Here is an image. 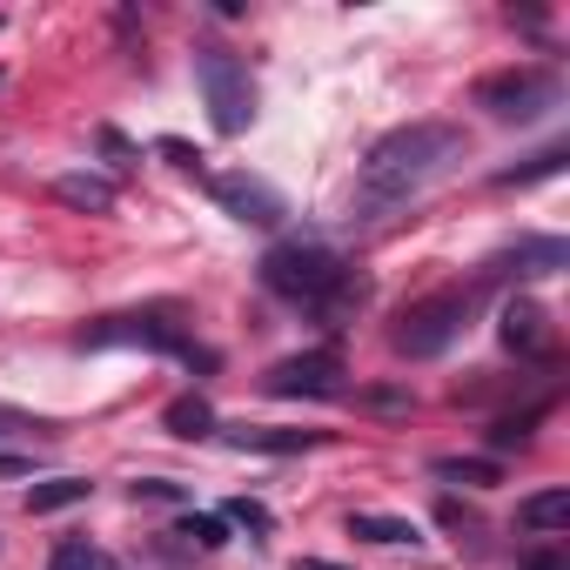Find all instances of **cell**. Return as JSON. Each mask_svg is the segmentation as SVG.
Instances as JSON below:
<instances>
[{
  "instance_id": "obj_22",
  "label": "cell",
  "mask_w": 570,
  "mask_h": 570,
  "mask_svg": "<svg viewBox=\"0 0 570 570\" xmlns=\"http://www.w3.org/2000/svg\"><path fill=\"white\" fill-rule=\"evenodd\" d=\"M530 423H537V416H503V423L490 430V443H497V450H517V443H530Z\"/></svg>"
},
{
  "instance_id": "obj_4",
  "label": "cell",
  "mask_w": 570,
  "mask_h": 570,
  "mask_svg": "<svg viewBox=\"0 0 570 570\" xmlns=\"http://www.w3.org/2000/svg\"><path fill=\"white\" fill-rule=\"evenodd\" d=\"M81 350H155V356H175V363H195V370H215L208 350H195L168 316H101L81 330Z\"/></svg>"
},
{
  "instance_id": "obj_19",
  "label": "cell",
  "mask_w": 570,
  "mask_h": 570,
  "mask_svg": "<svg viewBox=\"0 0 570 570\" xmlns=\"http://www.w3.org/2000/svg\"><path fill=\"white\" fill-rule=\"evenodd\" d=\"M175 537H188V543H202V550H222V543H228V523H222V517H195V510H188V517L175 523Z\"/></svg>"
},
{
  "instance_id": "obj_7",
  "label": "cell",
  "mask_w": 570,
  "mask_h": 570,
  "mask_svg": "<svg viewBox=\"0 0 570 570\" xmlns=\"http://www.w3.org/2000/svg\"><path fill=\"white\" fill-rule=\"evenodd\" d=\"M268 396H343V356L336 350H303V356H282L268 376H262Z\"/></svg>"
},
{
  "instance_id": "obj_25",
  "label": "cell",
  "mask_w": 570,
  "mask_h": 570,
  "mask_svg": "<svg viewBox=\"0 0 570 570\" xmlns=\"http://www.w3.org/2000/svg\"><path fill=\"white\" fill-rule=\"evenodd\" d=\"M135 497H155V503H175L181 490H175V483H135Z\"/></svg>"
},
{
  "instance_id": "obj_20",
  "label": "cell",
  "mask_w": 570,
  "mask_h": 570,
  "mask_svg": "<svg viewBox=\"0 0 570 570\" xmlns=\"http://www.w3.org/2000/svg\"><path fill=\"white\" fill-rule=\"evenodd\" d=\"M557 168H563V148H543V155H530L523 168H503L497 181H503V188H517V181H543V175H557Z\"/></svg>"
},
{
  "instance_id": "obj_3",
  "label": "cell",
  "mask_w": 570,
  "mask_h": 570,
  "mask_svg": "<svg viewBox=\"0 0 570 570\" xmlns=\"http://www.w3.org/2000/svg\"><path fill=\"white\" fill-rule=\"evenodd\" d=\"M476 309H483V275H476V282H456V289H436V296H423V303H410V309L396 316V330H390V350L410 356V363H430V356H443V350L470 330Z\"/></svg>"
},
{
  "instance_id": "obj_6",
  "label": "cell",
  "mask_w": 570,
  "mask_h": 570,
  "mask_svg": "<svg viewBox=\"0 0 570 570\" xmlns=\"http://www.w3.org/2000/svg\"><path fill=\"white\" fill-rule=\"evenodd\" d=\"M563 101V81L550 68H503L476 81V108H490L497 121H543Z\"/></svg>"
},
{
  "instance_id": "obj_17",
  "label": "cell",
  "mask_w": 570,
  "mask_h": 570,
  "mask_svg": "<svg viewBox=\"0 0 570 570\" xmlns=\"http://www.w3.org/2000/svg\"><path fill=\"white\" fill-rule=\"evenodd\" d=\"M443 483H470V490H490V483H503V470L497 463H483V456H436L430 463Z\"/></svg>"
},
{
  "instance_id": "obj_14",
  "label": "cell",
  "mask_w": 570,
  "mask_h": 570,
  "mask_svg": "<svg viewBox=\"0 0 570 570\" xmlns=\"http://www.w3.org/2000/svg\"><path fill=\"white\" fill-rule=\"evenodd\" d=\"M517 523L523 530H563L570 523V490H537L517 503Z\"/></svg>"
},
{
  "instance_id": "obj_15",
  "label": "cell",
  "mask_w": 570,
  "mask_h": 570,
  "mask_svg": "<svg viewBox=\"0 0 570 570\" xmlns=\"http://www.w3.org/2000/svg\"><path fill=\"white\" fill-rule=\"evenodd\" d=\"M350 537H363V543H416L423 530H416L410 517H383V510H356V517H350Z\"/></svg>"
},
{
  "instance_id": "obj_8",
  "label": "cell",
  "mask_w": 570,
  "mask_h": 570,
  "mask_svg": "<svg viewBox=\"0 0 570 570\" xmlns=\"http://www.w3.org/2000/svg\"><path fill=\"white\" fill-rule=\"evenodd\" d=\"M208 195H215L222 215H235V222H248V228H275L282 215H289V208H282V195H275L262 175H215Z\"/></svg>"
},
{
  "instance_id": "obj_9",
  "label": "cell",
  "mask_w": 570,
  "mask_h": 570,
  "mask_svg": "<svg viewBox=\"0 0 570 570\" xmlns=\"http://www.w3.org/2000/svg\"><path fill=\"white\" fill-rule=\"evenodd\" d=\"M570 262V248L557 242V235H523L517 248H503V255H490V268H483V282L490 275H557Z\"/></svg>"
},
{
  "instance_id": "obj_18",
  "label": "cell",
  "mask_w": 570,
  "mask_h": 570,
  "mask_svg": "<svg viewBox=\"0 0 570 570\" xmlns=\"http://www.w3.org/2000/svg\"><path fill=\"white\" fill-rule=\"evenodd\" d=\"M48 570H121V563H115L101 543H88V537H68V543L55 550V563H48Z\"/></svg>"
},
{
  "instance_id": "obj_13",
  "label": "cell",
  "mask_w": 570,
  "mask_h": 570,
  "mask_svg": "<svg viewBox=\"0 0 570 570\" xmlns=\"http://www.w3.org/2000/svg\"><path fill=\"white\" fill-rule=\"evenodd\" d=\"M55 195H61L68 208H88V215H108V208H115V181H101V175H61Z\"/></svg>"
},
{
  "instance_id": "obj_2",
  "label": "cell",
  "mask_w": 570,
  "mask_h": 570,
  "mask_svg": "<svg viewBox=\"0 0 570 570\" xmlns=\"http://www.w3.org/2000/svg\"><path fill=\"white\" fill-rule=\"evenodd\" d=\"M262 289L282 296V303H303V309H316L330 323H343L370 296L363 282L336 262V248H323V242H275L262 255Z\"/></svg>"
},
{
  "instance_id": "obj_26",
  "label": "cell",
  "mask_w": 570,
  "mask_h": 570,
  "mask_svg": "<svg viewBox=\"0 0 570 570\" xmlns=\"http://www.w3.org/2000/svg\"><path fill=\"white\" fill-rule=\"evenodd\" d=\"M296 570H343V563H323V557H296Z\"/></svg>"
},
{
  "instance_id": "obj_12",
  "label": "cell",
  "mask_w": 570,
  "mask_h": 570,
  "mask_svg": "<svg viewBox=\"0 0 570 570\" xmlns=\"http://www.w3.org/2000/svg\"><path fill=\"white\" fill-rule=\"evenodd\" d=\"M161 423H168V436H181V443H202V436H215V410H208L202 396H175V403L161 410Z\"/></svg>"
},
{
  "instance_id": "obj_5",
  "label": "cell",
  "mask_w": 570,
  "mask_h": 570,
  "mask_svg": "<svg viewBox=\"0 0 570 570\" xmlns=\"http://www.w3.org/2000/svg\"><path fill=\"white\" fill-rule=\"evenodd\" d=\"M195 81H202L215 135H242L255 121V81H248V68L228 48H195Z\"/></svg>"
},
{
  "instance_id": "obj_10",
  "label": "cell",
  "mask_w": 570,
  "mask_h": 570,
  "mask_svg": "<svg viewBox=\"0 0 570 570\" xmlns=\"http://www.w3.org/2000/svg\"><path fill=\"white\" fill-rule=\"evenodd\" d=\"M222 443L228 450H255V456H296V450H316V443H330L323 430H275V423H242V430H222Z\"/></svg>"
},
{
  "instance_id": "obj_24",
  "label": "cell",
  "mask_w": 570,
  "mask_h": 570,
  "mask_svg": "<svg viewBox=\"0 0 570 570\" xmlns=\"http://www.w3.org/2000/svg\"><path fill=\"white\" fill-rule=\"evenodd\" d=\"M28 470H35L28 450H0V476H28Z\"/></svg>"
},
{
  "instance_id": "obj_11",
  "label": "cell",
  "mask_w": 570,
  "mask_h": 570,
  "mask_svg": "<svg viewBox=\"0 0 570 570\" xmlns=\"http://www.w3.org/2000/svg\"><path fill=\"white\" fill-rule=\"evenodd\" d=\"M497 330H503V343H510L517 356H550V330H543V309H537V303H523V296L503 303V323H497Z\"/></svg>"
},
{
  "instance_id": "obj_23",
  "label": "cell",
  "mask_w": 570,
  "mask_h": 570,
  "mask_svg": "<svg viewBox=\"0 0 570 570\" xmlns=\"http://www.w3.org/2000/svg\"><path fill=\"white\" fill-rule=\"evenodd\" d=\"M155 148H161V155H168L175 168H202V155H195L188 141H175V135H168V141H155Z\"/></svg>"
},
{
  "instance_id": "obj_1",
  "label": "cell",
  "mask_w": 570,
  "mask_h": 570,
  "mask_svg": "<svg viewBox=\"0 0 570 570\" xmlns=\"http://www.w3.org/2000/svg\"><path fill=\"white\" fill-rule=\"evenodd\" d=\"M463 155H470V135L450 128V121H410V128H390V135L363 155V175H356V215L376 222L383 208L416 202V195H423L430 181H443Z\"/></svg>"
},
{
  "instance_id": "obj_21",
  "label": "cell",
  "mask_w": 570,
  "mask_h": 570,
  "mask_svg": "<svg viewBox=\"0 0 570 570\" xmlns=\"http://www.w3.org/2000/svg\"><path fill=\"white\" fill-rule=\"evenodd\" d=\"M222 523H248V530H268V510L255 497H228L222 503Z\"/></svg>"
},
{
  "instance_id": "obj_16",
  "label": "cell",
  "mask_w": 570,
  "mask_h": 570,
  "mask_svg": "<svg viewBox=\"0 0 570 570\" xmlns=\"http://www.w3.org/2000/svg\"><path fill=\"white\" fill-rule=\"evenodd\" d=\"M88 490H95L88 476H48V483H35V490H28V510H35V517H48V510L88 503Z\"/></svg>"
}]
</instances>
